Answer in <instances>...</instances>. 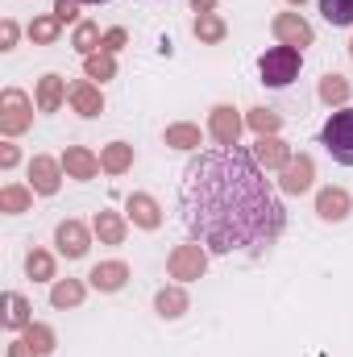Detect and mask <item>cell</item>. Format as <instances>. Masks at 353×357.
I'll return each instance as SVG.
<instances>
[{"label":"cell","mask_w":353,"mask_h":357,"mask_svg":"<svg viewBox=\"0 0 353 357\" xmlns=\"http://www.w3.org/2000/svg\"><path fill=\"white\" fill-rule=\"evenodd\" d=\"M125 216H129V225H133V229L154 233V229L163 225V204H158L150 191H133V195L125 199Z\"/></svg>","instance_id":"8fae6325"},{"label":"cell","mask_w":353,"mask_h":357,"mask_svg":"<svg viewBox=\"0 0 353 357\" xmlns=\"http://www.w3.org/2000/svg\"><path fill=\"white\" fill-rule=\"evenodd\" d=\"M17 162H21V150H17L13 142H4V146H0V171H13Z\"/></svg>","instance_id":"8d00e7d4"},{"label":"cell","mask_w":353,"mask_h":357,"mask_svg":"<svg viewBox=\"0 0 353 357\" xmlns=\"http://www.w3.org/2000/svg\"><path fill=\"white\" fill-rule=\"evenodd\" d=\"M80 4H84V0H54V17H59L63 25H71V21L80 25Z\"/></svg>","instance_id":"836d02e7"},{"label":"cell","mask_w":353,"mask_h":357,"mask_svg":"<svg viewBox=\"0 0 353 357\" xmlns=\"http://www.w3.org/2000/svg\"><path fill=\"white\" fill-rule=\"evenodd\" d=\"M63 171H67V178L88 183V178H96L104 167H100V154H91L88 146H67V150H63Z\"/></svg>","instance_id":"9a60e30c"},{"label":"cell","mask_w":353,"mask_h":357,"mask_svg":"<svg viewBox=\"0 0 353 357\" xmlns=\"http://www.w3.org/2000/svg\"><path fill=\"white\" fill-rule=\"evenodd\" d=\"M84 295H88V282H84V278H54V287H50V307L71 312V307L84 303Z\"/></svg>","instance_id":"ac0fdd59"},{"label":"cell","mask_w":353,"mask_h":357,"mask_svg":"<svg viewBox=\"0 0 353 357\" xmlns=\"http://www.w3.org/2000/svg\"><path fill=\"white\" fill-rule=\"evenodd\" d=\"M29 324H33L29 299H25L21 291H8V295H4V328H8V333H25Z\"/></svg>","instance_id":"d6986e66"},{"label":"cell","mask_w":353,"mask_h":357,"mask_svg":"<svg viewBox=\"0 0 353 357\" xmlns=\"http://www.w3.org/2000/svg\"><path fill=\"white\" fill-rule=\"evenodd\" d=\"M353 96V84L345 79V75H337V71H329L324 79H320V100L329 104V108H345Z\"/></svg>","instance_id":"484cf974"},{"label":"cell","mask_w":353,"mask_h":357,"mask_svg":"<svg viewBox=\"0 0 353 357\" xmlns=\"http://www.w3.org/2000/svg\"><path fill=\"white\" fill-rule=\"evenodd\" d=\"M71 108L80 112V116H100L104 112V96H100V88L91 84V79H80V84H71Z\"/></svg>","instance_id":"ffe728a7"},{"label":"cell","mask_w":353,"mask_h":357,"mask_svg":"<svg viewBox=\"0 0 353 357\" xmlns=\"http://www.w3.org/2000/svg\"><path fill=\"white\" fill-rule=\"evenodd\" d=\"M17 33H21V29H17V21H13V17H4V21H0V50H13V46H17Z\"/></svg>","instance_id":"d590c367"},{"label":"cell","mask_w":353,"mask_h":357,"mask_svg":"<svg viewBox=\"0 0 353 357\" xmlns=\"http://www.w3.org/2000/svg\"><path fill=\"white\" fill-rule=\"evenodd\" d=\"M125 282H129V266H125L121 258L96 262V266L88 270V287H96L100 295H117V291H125Z\"/></svg>","instance_id":"5bb4252c"},{"label":"cell","mask_w":353,"mask_h":357,"mask_svg":"<svg viewBox=\"0 0 353 357\" xmlns=\"http://www.w3.org/2000/svg\"><path fill=\"white\" fill-rule=\"evenodd\" d=\"M29 125H33V100L21 88H4L0 91V133L21 137Z\"/></svg>","instance_id":"277c9868"},{"label":"cell","mask_w":353,"mask_h":357,"mask_svg":"<svg viewBox=\"0 0 353 357\" xmlns=\"http://www.w3.org/2000/svg\"><path fill=\"white\" fill-rule=\"evenodd\" d=\"M84 4H104V0H84Z\"/></svg>","instance_id":"ab89813d"},{"label":"cell","mask_w":353,"mask_h":357,"mask_svg":"<svg viewBox=\"0 0 353 357\" xmlns=\"http://www.w3.org/2000/svg\"><path fill=\"white\" fill-rule=\"evenodd\" d=\"M25 33H29V42H38V46H54L59 33H63V21H59L54 13H46V17H33Z\"/></svg>","instance_id":"4316f807"},{"label":"cell","mask_w":353,"mask_h":357,"mask_svg":"<svg viewBox=\"0 0 353 357\" xmlns=\"http://www.w3.org/2000/svg\"><path fill=\"white\" fill-rule=\"evenodd\" d=\"M270 33L278 38V46H295V50H303V46H312V42H316V29H312L299 13H274Z\"/></svg>","instance_id":"ba28073f"},{"label":"cell","mask_w":353,"mask_h":357,"mask_svg":"<svg viewBox=\"0 0 353 357\" xmlns=\"http://www.w3.org/2000/svg\"><path fill=\"white\" fill-rule=\"evenodd\" d=\"M287 4H303V0H287Z\"/></svg>","instance_id":"b9f144b4"},{"label":"cell","mask_w":353,"mask_h":357,"mask_svg":"<svg viewBox=\"0 0 353 357\" xmlns=\"http://www.w3.org/2000/svg\"><path fill=\"white\" fill-rule=\"evenodd\" d=\"M29 183L25 187H33V195H54L59 187H63V158H50V154H33L29 158Z\"/></svg>","instance_id":"52a82bcc"},{"label":"cell","mask_w":353,"mask_h":357,"mask_svg":"<svg viewBox=\"0 0 353 357\" xmlns=\"http://www.w3.org/2000/svg\"><path fill=\"white\" fill-rule=\"evenodd\" d=\"M312 183H316L312 154H291V162L278 171V191H287V195H303V191H312Z\"/></svg>","instance_id":"30bf717a"},{"label":"cell","mask_w":353,"mask_h":357,"mask_svg":"<svg viewBox=\"0 0 353 357\" xmlns=\"http://www.w3.org/2000/svg\"><path fill=\"white\" fill-rule=\"evenodd\" d=\"M204 270H208V245H200V241L175 245L167 258V274L175 282H195V278H204Z\"/></svg>","instance_id":"5b68a950"},{"label":"cell","mask_w":353,"mask_h":357,"mask_svg":"<svg viewBox=\"0 0 353 357\" xmlns=\"http://www.w3.org/2000/svg\"><path fill=\"white\" fill-rule=\"evenodd\" d=\"M100 42H104V33H100V25H96V21H80V25H75V33H71V46H75L84 59L100 50Z\"/></svg>","instance_id":"f1b7e54d"},{"label":"cell","mask_w":353,"mask_h":357,"mask_svg":"<svg viewBox=\"0 0 353 357\" xmlns=\"http://www.w3.org/2000/svg\"><path fill=\"white\" fill-rule=\"evenodd\" d=\"M84 75H88L91 84H96V79H100V84H104V79H117V59L104 54V50H96V54L84 59Z\"/></svg>","instance_id":"f546056e"},{"label":"cell","mask_w":353,"mask_h":357,"mask_svg":"<svg viewBox=\"0 0 353 357\" xmlns=\"http://www.w3.org/2000/svg\"><path fill=\"white\" fill-rule=\"evenodd\" d=\"M91 233L84 220H59V229H54V245H59V254L67 258V262H80V258H88V250H91Z\"/></svg>","instance_id":"8992f818"},{"label":"cell","mask_w":353,"mask_h":357,"mask_svg":"<svg viewBox=\"0 0 353 357\" xmlns=\"http://www.w3.org/2000/svg\"><path fill=\"white\" fill-rule=\"evenodd\" d=\"M91 233L100 237V245H125L129 237V216L125 212H112V208H100L91 216Z\"/></svg>","instance_id":"4fadbf2b"},{"label":"cell","mask_w":353,"mask_h":357,"mask_svg":"<svg viewBox=\"0 0 353 357\" xmlns=\"http://www.w3.org/2000/svg\"><path fill=\"white\" fill-rule=\"evenodd\" d=\"M163 142H167L171 150H200V146H204V133H200V125H191V121H175V125H167Z\"/></svg>","instance_id":"d4e9b609"},{"label":"cell","mask_w":353,"mask_h":357,"mask_svg":"<svg viewBox=\"0 0 353 357\" xmlns=\"http://www.w3.org/2000/svg\"><path fill=\"white\" fill-rule=\"evenodd\" d=\"M187 307H191V299H187L183 282H175V287H163V291L154 295V312H158L163 320H179Z\"/></svg>","instance_id":"44dd1931"},{"label":"cell","mask_w":353,"mask_h":357,"mask_svg":"<svg viewBox=\"0 0 353 357\" xmlns=\"http://www.w3.org/2000/svg\"><path fill=\"white\" fill-rule=\"evenodd\" d=\"M125 42H129V33H125V29H104V42H100V50H104V54H117Z\"/></svg>","instance_id":"e575fe53"},{"label":"cell","mask_w":353,"mask_h":357,"mask_svg":"<svg viewBox=\"0 0 353 357\" xmlns=\"http://www.w3.org/2000/svg\"><path fill=\"white\" fill-rule=\"evenodd\" d=\"M320 13H324V21L337 25V29H350L353 25V0H320Z\"/></svg>","instance_id":"1f68e13d"},{"label":"cell","mask_w":353,"mask_h":357,"mask_svg":"<svg viewBox=\"0 0 353 357\" xmlns=\"http://www.w3.org/2000/svg\"><path fill=\"white\" fill-rule=\"evenodd\" d=\"M25 274H29L33 282H54V254L29 250V254H25Z\"/></svg>","instance_id":"83f0119b"},{"label":"cell","mask_w":353,"mask_h":357,"mask_svg":"<svg viewBox=\"0 0 353 357\" xmlns=\"http://www.w3.org/2000/svg\"><path fill=\"white\" fill-rule=\"evenodd\" d=\"M246 125L258 133V137H274L278 129H283V116L274 112V108H250V116H246Z\"/></svg>","instance_id":"4dcf8cb0"},{"label":"cell","mask_w":353,"mask_h":357,"mask_svg":"<svg viewBox=\"0 0 353 357\" xmlns=\"http://www.w3.org/2000/svg\"><path fill=\"white\" fill-rule=\"evenodd\" d=\"M100 167H104V175H125L133 167V146L129 142H108L100 150Z\"/></svg>","instance_id":"603a6c76"},{"label":"cell","mask_w":353,"mask_h":357,"mask_svg":"<svg viewBox=\"0 0 353 357\" xmlns=\"http://www.w3.org/2000/svg\"><path fill=\"white\" fill-rule=\"evenodd\" d=\"M33 208V187H21V183H4L0 187V212L4 216H21Z\"/></svg>","instance_id":"cb8c5ba5"},{"label":"cell","mask_w":353,"mask_h":357,"mask_svg":"<svg viewBox=\"0 0 353 357\" xmlns=\"http://www.w3.org/2000/svg\"><path fill=\"white\" fill-rule=\"evenodd\" d=\"M183 225L208 254L266 250L287 229V208L241 146H216L187 162L179 191Z\"/></svg>","instance_id":"6da1fadb"},{"label":"cell","mask_w":353,"mask_h":357,"mask_svg":"<svg viewBox=\"0 0 353 357\" xmlns=\"http://www.w3.org/2000/svg\"><path fill=\"white\" fill-rule=\"evenodd\" d=\"M191 33H195L204 46H220V42L229 38V25H225V17H220V13H195Z\"/></svg>","instance_id":"7402d4cb"},{"label":"cell","mask_w":353,"mask_h":357,"mask_svg":"<svg viewBox=\"0 0 353 357\" xmlns=\"http://www.w3.org/2000/svg\"><path fill=\"white\" fill-rule=\"evenodd\" d=\"M241 129H246V116L233 104H216L208 112V133H212L216 146H237L241 142Z\"/></svg>","instance_id":"9c48e42d"},{"label":"cell","mask_w":353,"mask_h":357,"mask_svg":"<svg viewBox=\"0 0 353 357\" xmlns=\"http://www.w3.org/2000/svg\"><path fill=\"white\" fill-rule=\"evenodd\" d=\"M350 212H353V195L345 187H320L316 191V216L324 225H341V220H350Z\"/></svg>","instance_id":"7c38bea8"},{"label":"cell","mask_w":353,"mask_h":357,"mask_svg":"<svg viewBox=\"0 0 353 357\" xmlns=\"http://www.w3.org/2000/svg\"><path fill=\"white\" fill-rule=\"evenodd\" d=\"M250 154H254V162H258L262 171H283V167L291 162V146H287L278 133H274V137H258Z\"/></svg>","instance_id":"2e32d148"},{"label":"cell","mask_w":353,"mask_h":357,"mask_svg":"<svg viewBox=\"0 0 353 357\" xmlns=\"http://www.w3.org/2000/svg\"><path fill=\"white\" fill-rule=\"evenodd\" d=\"M299 67H303V50L295 46H270L262 59H258V75H262L266 88H287L299 79Z\"/></svg>","instance_id":"7a4b0ae2"},{"label":"cell","mask_w":353,"mask_h":357,"mask_svg":"<svg viewBox=\"0 0 353 357\" xmlns=\"http://www.w3.org/2000/svg\"><path fill=\"white\" fill-rule=\"evenodd\" d=\"M8 357H42V354H38L25 337H17V341H8Z\"/></svg>","instance_id":"74e56055"},{"label":"cell","mask_w":353,"mask_h":357,"mask_svg":"<svg viewBox=\"0 0 353 357\" xmlns=\"http://www.w3.org/2000/svg\"><path fill=\"white\" fill-rule=\"evenodd\" d=\"M25 341H29V345H33V349H38L42 357H46V354H54V345H59L54 328H50V324H38V320H33V324L25 328Z\"/></svg>","instance_id":"d6a6232c"},{"label":"cell","mask_w":353,"mask_h":357,"mask_svg":"<svg viewBox=\"0 0 353 357\" xmlns=\"http://www.w3.org/2000/svg\"><path fill=\"white\" fill-rule=\"evenodd\" d=\"M350 59H353V38H350Z\"/></svg>","instance_id":"60d3db41"},{"label":"cell","mask_w":353,"mask_h":357,"mask_svg":"<svg viewBox=\"0 0 353 357\" xmlns=\"http://www.w3.org/2000/svg\"><path fill=\"white\" fill-rule=\"evenodd\" d=\"M191 8H195V13H212V8H216V0H191Z\"/></svg>","instance_id":"f35d334b"},{"label":"cell","mask_w":353,"mask_h":357,"mask_svg":"<svg viewBox=\"0 0 353 357\" xmlns=\"http://www.w3.org/2000/svg\"><path fill=\"white\" fill-rule=\"evenodd\" d=\"M67 96H71L67 79L50 71V75H42V79H38V88H33V104H38V112H59Z\"/></svg>","instance_id":"e0dca14e"},{"label":"cell","mask_w":353,"mask_h":357,"mask_svg":"<svg viewBox=\"0 0 353 357\" xmlns=\"http://www.w3.org/2000/svg\"><path fill=\"white\" fill-rule=\"evenodd\" d=\"M320 146L333 154V162H341V167H353V108H337L329 121H324V129H320Z\"/></svg>","instance_id":"3957f363"}]
</instances>
